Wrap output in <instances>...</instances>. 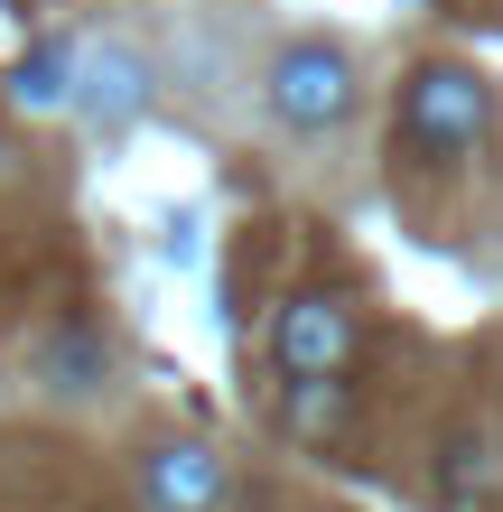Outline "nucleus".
<instances>
[{
  "label": "nucleus",
  "instance_id": "6",
  "mask_svg": "<svg viewBox=\"0 0 503 512\" xmlns=\"http://www.w3.org/2000/svg\"><path fill=\"white\" fill-rule=\"evenodd\" d=\"M336 419H345V391H336V373H317V382H299V391H289V429H336Z\"/></svg>",
  "mask_w": 503,
  "mask_h": 512
},
{
  "label": "nucleus",
  "instance_id": "5",
  "mask_svg": "<svg viewBox=\"0 0 503 512\" xmlns=\"http://www.w3.org/2000/svg\"><path fill=\"white\" fill-rule=\"evenodd\" d=\"M494 485H503V438L494 429H457L448 438V466H438V494L466 512V503H485Z\"/></svg>",
  "mask_w": 503,
  "mask_h": 512
},
{
  "label": "nucleus",
  "instance_id": "1",
  "mask_svg": "<svg viewBox=\"0 0 503 512\" xmlns=\"http://www.w3.org/2000/svg\"><path fill=\"white\" fill-rule=\"evenodd\" d=\"M261 103H271L289 131H336L345 112H354V56H345L336 38L280 47V66H271V84H261Z\"/></svg>",
  "mask_w": 503,
  "mask_h": 512
},
{
  "label": "nucleus",
  "instance_id": "7",
  "mask_svg": "<svg viewBox=\"0 0 503 512\" xmlns=\"http://www.w3.org/2000/svg\"><path fill=\"white\" fill-rule=\"evenodd\" d=\"M94 103L103 112H131L140 103V66H131V56H103V66H94Z\"/></svg>",
  "mask_w": 503,
  "mask_h": 512
},
{
  "label": "nucleus",
  "instance_id": "3",
  "mask_svg": "<svg viewBox=\"0 0 503 512\" xmlns=\"http://www.w3.org/2000/svg\"><path fill=\"white\" fill-rule=\"evenodd\" d=\"M140 503H150V512H215L224 503V457L205 438L150 447V466H140Z\"/></svg>",
  "mask_w": 503,
  "mask_h": 512
},
{
  "label": "nucleus",
  "instance_id": "2",
  "mask_svg": "<svg viewBox=\"0 0 503 512\" xmlns=\"http://www.w3.org/2000/svg\"><path fill=\"white\" fill-rule=\"evenodd\" d=\"M485 84L466 75V66H420L410 75V94H401V131L429 149V159H466L476 149V131H485Z\"/></svg>",
  "mask_w": 503,
  "mask_h": 512
},
{
  "label": "nucleus",
  "instance_id": "4",
  "mask_svg": "<svg viewBox=\"0 0 503 512\" xmlns=\"http://www.w3.org/2000/svg\"><path fill=\"white\" fill-rule=\"evenodd\" d=\"M271 345H280V373L317 382V373H336L354 354V317L336 308V298H289L280 326H271Z\"/></svg>",
  "mask_w": 503,
  "mask_h": 512
}]
</instances>
